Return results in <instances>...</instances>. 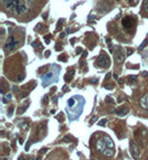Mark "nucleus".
<instances>
[{"label": "nucleus", "instance_id": "1", "mask_svg": "<svg viewBox=\"0 0 148 160\" xmlns=\"http://www.w3.org/2000/svg\"><path fill=\"white\" fill-rule=\"evenodd\" d=\"M114 148H115V145L109 137H102L97 141V149L101 153H104V151L107 149H114Z\"/></svg>", "mask_w": 148, "mask_h": 160}, {"label": "nucleus", "instance_id": "2", "mask_svg": "<svg viewBox=\"0 0 148 160\" xmlns=\"http://www.w3.org/2000/svg\"><path fill=\"white\" fill-rule=\"evenodd\" d=\"M18 44H19V41L14 39V37L11 35V36L8 38L7 41H6V44H5L4 51L6 52V53H10L11 51H14V48L17 47V45H18Z\"/></svg>", "mask_w": 148, "mask_h": 160}, {"label": "nucleus", "instance_id": "3", "mask_svg": "<svg viewBox=\"0 0 148 160\" xmlns=\"http://www.w3.org/2000/svg\"><path fill=\"white\" fill-rule=\"evenodd\" d=\"M97 62L95 64V66H99V67H104V68H106V67H108L109 65H110V58L107 56L106 54H101L99 57H98Z\"/></svg>", "mask_w": 148, "mask_h": 160}, {"label": "nucleus", "instance_id": "4", "mask_svg": "<svg viewBox=\"0 0 148 160\" xmlns=\"http://www.w3.org/2000/svg\"><path fill=\"white\" fill-rule=\"evenodd\" d=\"M129 147H130V153H131V156L134 159H138L139 157H140V148L138 147L135 141H131L129 142Z\"/></svg>", "mask_w": 148, "mask_h": 160}, {"label": "nucleus", "instance_id": "5", "mask_svg": "<svg viewBox=\"0 0 148 160\" xmlns=\"http://www.w3.org/2000/svg\"><path fill=\"white\" fill-rule=\"evenodd\" d=\"M121 24H123L124 28L126 29V30H129L130 28L134 27V19H133V17H130V16H127V17H125L123 19Z\"/></svg>", "mask_w": 148, "mask_h": 160}, {"label": "nucleus", "instance_id": "6", "mask_svg": "<svg viewBox=\"0 0 148 160\" xmlns=\"http://www.w3.org/2000/svg\"><path fill=\"white\" fill-rule=\"evenodd\" d=\"M115 61L118 64H121V63L125 62V53H124L121 49H120L119 52H117L115 55Z\"/></svg>", "mask_w": 148, "mask_h": 160}, {"label": "nucleus", "instance_id": "7", "mask_svg": "<svg viewBox=\"0 0 148 160\" xmlns=\"http://www.w3.org/2000/svg\"><path fill=\"white\" fill-rule=\"evenodd\" d=\"M96 9H97V11L98 12H100V14H106V12H108L109 11L108 9H111V8L109 7V6H107L106 4H102V2H101V4L98 5Z\"/></svg>", "mask_w": 148, "mask_h": 160}, {"label": "nucleus", "instance_id": "8", "mask_svg": "<svg viewBox=\"0 0 148 160\" xmlns=\"http://www.w3.org/2000/svg\"><path fill=\"white\" fill-rule=\"evenodd\" d=\"M139 103H140V106L143 108V109L146 110V111H148V93L147 94H145L144 96L140 98Z\"/></svg>", "mask_w": 148, "mask_h": 160}, {"label": "nucleus", "instance_id": "9", "mask_svg": "<svg viewBox=\"0 0 148 160\" xmlns=\"http://www.w3.org/2000/svg\"><path fill=\"white\" fill-rule=\"evenodd\" d=\"M128 112H129V108H128V106H123V108H120V109H118L117 111H116L117 115H119V116L126 115Z\"/></svg>", "mask_w": 148, "mask_h": 160}, {"label": "nucleus", "instance_id": "10", "mask_svg": "<svg viewBox=\"0 0 148 160\" xmlns=\"http://www.w3.org/2000/svg\"><path fill=\"white\" fill-rule=\"evenodd\" d=\"M27 109H28V105H27V104H25V105L20 106V108H19V109L17 110V113H18V114H22V113L25 112V111H26Z\"/></svg>", "mask_w": 148, "mask_h": 160}, {"label": "nucleus", "instance_id": "11", "mask_svg": "<svg viewBox=\"0 0 148 160\" xmlns=\"http://www.w3.org/2000/svg\"><path fill=\"white\" fill-rule=\"evenodd\" d=\"M143 10L146 14H148V0H144L143 1Z\"/></svg>", "mask_w": 148, "mask_h": 160}, {"label": "nucleus", "instance_id": "12", "mask_svg": "<svg viewBox=\"0 0 148 160\" xmlns=\"http://www.w3.org/2000/svg\"><path fill=\"white\" fill-rule=\"evenodd\" d=\"M6 88H7V84H6L5 80L2 78V81H1V93H2V94H5V92H6Z\"/></svg>", "mask_w": 148, "mask_h": 160}, {"label": "nucleus", "instance_id": "13", "mask_svg": "<svg viewBox=\"0 0 148 160\" xmlns=\"http://www.w3.org/2000/svg\"><path fill=\"white\" fill-rule=\"evenodd\" d=\"M10 100H11V94H6V96L2 98V102L4 103H8Z\"/></svg>", "mask_w": 148, "mask_h": 160}, {"label": "nucleus", "instance_id": "14", "mask_svg": "<svg viewBox=\"0 0 148 160\" xmlns=\"http://www.w3.org/2000/svg\"><path fill=\"white\" fill-rule=\"evenodd\" d=\"M107 122H108L107 119H102V120H100L99 122H98V125H100V127H105L106 124H107Z\"/></svg>", "mask_w": 148, "mask_h": 160}, {"label": "nucleus", "instance_id": "15", "mask_svg": "<svg viewBox=\"0 0 148 160\" xmlns=\"http://www.w3.org/2000/svg\"><path fill=\"white\" fill-rule=\"evenodd\" d=\"M147 44H148V39H145L143 43H141V45L139 46V51H141L143 48H145L146 46H147Z\"/></svg>", "mask_w": 148, "mask_h": 160}, {"label": "nucleus", "instance_id": "16", "mask_svg": "<svg viewBox=\"0 0 148 160\" xmlns=\"http://www.w3.org/2000/svg\"><path fill=\"white\" fill-rule=\"evenodd\" d=\"M97 120H98V115H94V116H92V118L90 119V121H89V125H91V124H94Z\"/></svg>", "mask_w": 148, "mask_h": 160}, {"label": "nucleus", "instance_id": "17", "mask_svg": "<svg viewBox=\"0 0 148 160\" xmlns=\"http://www.w3.org/2000/svg\"><path fill=\"white\" fill-rule=\"evenodd\" d=\"M105 101L107 102V103H109V104H115V101H114V100H112V98H110V96H107Z\"/></svg>", "mask_w": 148, "mask_h": 160}, {"label": "nucleus", "instance_id": "18", "mask_svg": "<svg viewBox=\"0 0 148 160\" xmlns=\"http://www.w3.org/2000/svg\"><path fill=\"white\" fill-rule=\"evenodd\" d=\"M71 76H72V74H70V73L66 74V75H65V81H66V82H69V81H71Z\"/></svg>", "mask_w": 148, "mask_h": 160}, {"label": "nucleus", "instance_id": "19", "mask_svg": "<svg viewBox=\"0 0 148 160\" xmlns=\"http://www.w3.org/2000/svg\"><path fill=\"white\" fill-rule=\"evenodd\" d=\"M136 78H137V76H133V75H131V76H128V82L131 84L133 82H135V80H136Z\"/></svg>", "mask_w": 148, "mask_h": 160}, {"label": "nucleus", "instance_id": "20", "mask_svg": "<svg viewBox=\"0 0 148 160\" xmlns=\"http://www.w3.org/2000/svg\"><path fill=\"white\" fill-rule=\"evenodd\" d=\"M57 119H58L59 122H62V121L65 120V118H64V113H59V116H58Z\"/></svg>", "mask_w": 148, "mask_h": 160}, {"label": "nucleus", "instance_id": "21", "mask_svg": "<svg viewBox=\"0 0 148 160\" xmlns=\"http://www.w3.org/2000/svg\"><path fill=\"white\" fill-rule=\"evenodd\" d=\"M62 140H64L65 142H71L72 139H71V137H69V135H66V137L62 139Z\"/></svg>", "mask_w": 148, "mask_h": 160}, {"label": "nucleus", "instance_id": "22", "mask_svg": "<svg viewBox=\"0 0 148 160\" xmlns=\"http://www.w3.org/2000/svg\"><path fill=\"white\" fill-rule=\"evenodd\" d=\"M31 143H32V142H31V140H29V141H28V143H27V145L25 147L26 151H28V150H29V148H30V145H31Z\"/></svg>", "mask_w": 148, "mask_h": 160}, {"label": "nucleus", "instance_id": "23", "mask_svg": "<svg viewBox=\"0 0 148 160\" xmlns=\"http://www.w3.org/2000/svg\"><path fill=\"white\" fill-rule=\"evenodd\" d=\"M12 113H14V106H11L10 109L8 110V115L11 116V115H12Z\"/></svg>", "mask_w": 148, "mask_h": 160}, {"label": "nucleus", "instance_id": "24", "mask_svg": "<svg viewBox=\"0 0 148 160\" xmlns=\"http://www.w3.org/2000/svg\"><path fill=\"white\" fill-rule=\"evenodd\" d=\"M27 95H28V93H27V92H25V93H21V94L19 95V98H25Z\"/></svg>", "mask_w": 148, "mask_h": 160}, {"label": "nucleus", "instance_id": "25", "mask_svg": "<svg viewBox=\"0 0 148 160\" xmlns=\"http://www.w3.org/2000/svg\"><path fill=\"white\" fill-rule=\"evenodd\" d=\"M23 77H25V75H23V74H21V75H20V76H19L16 81H18V82H21V81L23 80Z\"/></svg>", "mask_w": 148, "mask_h": 160}, {"label": "nucleus", "instance_id": "26", "mask_svg": "<svg viewBox=\"0 0 148 160\" xmlns=\"http://www.w3.org/2000/svg\"><path fill=\"white\" fill-rule=\"evenodd\" d=\"M61 49H62L61 45H59V44H58V45H56V51H61Z\"/></svg>", "mask_w": 148, "mask_h": 160}, {"label": "nucleus", "instance_id": "27", "mask_svg": "<svg viewBox=\"0 0 148 160\" xmlns=\"http://www.w3.org/2000/svg\"><path fill=\"white\" fill-rule=\"evenodd\" d=\"M81 52H83V49H81L80 47L76 48V54H81Z\"/></svg>", "mask_w": 148, "mask_h": 160}, {"label": "nucleus", "instance_id": "28", "mask_svg": "<svg viewBox=\"0 0 148 160\" xmlns=\"http://www.w3.org/2000/svg\"><path fill=\"white\" fill-rule=\"evenodd\" d=\"M105 88H107V90H112V85H111V84H108V85H105Z\"/></svg>", "mask_w": 148, "mask_h": 160}, {"label": "nucleus", "instance_id": "29", "mask_svg": "<svg viewBox=\"0 0 148 160\" xmlns=\"http://www.w3.org/2000/svg\"><path fill=\"white\" fill-rule=\"evenodd\" d=\"M52 102H54L55 104H57V102H58V96H54V98H52Z\"/></svg>", "mask_w": 148, "mask_h": 160}, {"label": "nucleus", "instance_id": "30", "mask_svg": "<svg viewBox=\"0 0 148 160\" xmlns=\"http://www.w3.org/2000/svg\"><path fill=\"white\" fill-rule=\"evenodd\" d=\"M58 58H59L60 61H61V59H62V61H65V62H66V61H67V57H66V56H61V55H60V56H59V57H58Z\"/></svg>", "mask_w": 148, "mask_h": 160}, {"label": "nucleus", "instance_id": "31", "mask_svg": "<svg viewBox=\"0 0 148 160\" xmlns=\"http://www.w3.org/2000/svg\"><path fill=\"white\" fill-rule=\"evenodd\" d=\"M45 40H46L47 44H49V41H50V36H46L45 37Z\"/></svg>", "mask_w": 148, "mask_h": 160}, {"label": "nucleus", "instance_id": "32", "mask_svg": "<svg viewBox=\"0 0 148 160\" xmlns=\"http://www.w3.org/2000/svg\"><path fill=\"white\" fill-rule=\"evenodd\" d=\"M89 82H90L91 84H96V83H97V82H98V81L96 80V78H91V80L89 81Z\"/></svg>", "mask_w": 148, "mask_h": 160}, {"label": "nucleus", "instance_id": "33", "mask_svg": "<svg viewBox=\"0 0 148 160\" xmlns=\"http://www.w3.org/2000/svg\"><path fill=\"white\" fill-rule=\"evenodd\" d=\"M47 148H42V149H41V150H40V153H41V155H42V153H45V152H46V151H47Z\"/></svg>", "mask_w": 148, "mask_h": 160}, {"label": "nucleus", "instance_id": "34", "mask_svg": "<svg viewBox=\"0 0 148 160\" xmlns=\"http://www.w3.org/2000/svg\"><path fill=\"white\" fill-rule=\"evenodd\" d=\"M127 52H128V53H127L128 55H131V54H133V49H131V48H128V49H127Z\"/></svg>", "mask_w": 148, "mask_h": 160}, {"label": "nucleus", "instance_id": "35", "mask_svg": "<svg viewBox=\"0 0 148 160\" xmlns=\"http://www.w3.org/2000/svg\"><path fill=\"white\" fill-rule=\"evenodd\" d=\"M62 91H64V92H68V86H67V85H65V86L62 87Z\"/></svg>", "mask_w": 148, "mask_h": 160}, {"label": "nucleus", "instance_id": "36", "mask_svg": "<svg viewBox=\"0 0 148 160\" xmlns=\"http://www.w3.org/2000/svg\"><path fill=\"white\" fill-rule=\"evenodd\" d=\"M143 76H145V77H148V72H146V71H144V72H143Z\"/></svg>", "mask_w": 148, "mask_h": 160}, {"label": "nucleus", "instance_id": "37", "mask_svg": "<svg viewBox=\"0 0 148 160\" xmlns=\"http://www.w3.org/2000/svg\"><path fill=\"white\" fill-rule=\"evenodd\" d=\"M45 56H46V57H49V56H50V52L47 51L46 52V54H45Z\"/></svg>", "mask_w": 148, "mask_h": 160}, {"label": "nucleus", "instance_id": "38", "mask_svg": "<svg viewBox=\"0 0 148 160\" xmlns=\"http://www.w3.org/2000/svg\"><path fill=\"white\" fill-rule=\"evenodd\" d=\"M12 91H14V92H18V87L14 86V87H12Z\"/></svg>", "mask_w": 148, "mask_h": 160}, {"label": "nucleus", "instance_id": "39", "mask_svg": "<svg viewBox=\"0 0 148 160\" xmlns=\"http://www.w3.org/2000/svg\"><path fill=\"white\" fill-rule=\"evenodd\" d=\"M40 26H41V25H40V24H38V25H37V27L35 28V30H39V29H40Z\"/></svg>", "mask_w": 148, "mask_h": 160}, {"label": "nucleus", "instance_id": "40", "mask_svg": "<svg viewBox=\"0 0 148 160\" xmlns=\"http://www.w3.org/2000/svg\"><path fill=\"white\" fill-rule=\"evenodd\" d=\"M43 102H45V103H48V96H45V98H43Z\"/></svg>", "mask_w": 148, "mask_h": 160}, {"label": "nucleus", "instance_id": "41", "mask_svg": "<svg viewBox=\"0 0 148 160\" xmlns=\"http://www.w3.org/2000/svg\"><path fill=\"white\" fill-rule=\"evenodd\" d=\"M86 56H87V52H83V58H85Z\"/></svg>", "mask_w": 148, "mask_h": 160}, {"label": "nucleus", "instance_id": "42", "mask_svg": "<svg viewBox=\"0 0 148 160\" xmlns=\"http://www.w3.org/2000/svg\"><path fill=\"white\" fill-rule=\"evenodd\" d=\"M114 78H115V80H118V75H117V74H114Z\"/></svg>", "mask_w": 148, "mask_h": 160}, {"label": "nucleus", "instance_id": "43", "mask_svg": "<svg viewBox=\"0 0 148 160\" xmlns=\"http://www.w3.org/2000/svg\"><path fill=\"white\" fill-rule=\"evenodd\" d=\"M59 36H60V38H64V37H65V33H61Z\"/></svg>", "mask_w": 148, "mask_h": 160}, {"label": "nucleus", "instance_id": "44", "mask_svg": "<svg viewBox=\"0 0 148 160\" xmlns=\"http://www.w3.org/2000/svg\"><path fill=\"white\" fill-rule=\"evenodd\" d=\"M129 4L133 6V5H135V1H133V0H129Z\"/></svg>", "mask_w": 148, "mask_h": 160}, {"label": "nucleus", "instance_id": "45", "mask_svg": "<svg viewBox=\"0 0 148 160\" xmlns=\"http://www.w3.org/2000/svg\"><path fill=\"white\" fill-rule=\"evenodd\" d=\"M109 77H110V73H108V74L106 75V80H107V78H109Z\"/></svg>", "mask_w": 148, "mask_h": 160}, {"label": "nucleus", "instance_id": "46", "mask_svg": "<svg viewBox=\"0 0 148 160\" xmlns=\"http://www.w3.org/2000/svg\"><path fill=\"white\" fill-rule=\"evenodd\" d=\"M19 143H23V140H22V139H21V138L19 139Z\"/></svg>", "mask_w": 148, "mask_h": 160}, {"label": "nucleus", "instance_id": "47", "mask_svg": "<svg viewBox=\"0 0 148 160\" xmlns=\"http://www.w3.org/2000/svg\"><path fill=\"white\" fill-rule=\"evenodd\" d=\"M118 83H119V84H123L124 81H123V80H119V81H118Z\"/></svg>", "mask_w": 148, "mask_h": 160}, {"label": "nucleus", "instance_id": "48", "mask_svg": "<svg viewBox=\"0 0 148 160\" xmlns=\"http://www.w3.org/2000/svg\"><path fill=\"white\" fill-rule=\"evenodd\" d=\"M55 112H56L55 110H51V111H50V113H51V114H55Z\"/></svg>", "mask_w": 148, "mask_h": 160}, {"label": "nucleus", "instance_id": "49", "mask_svg": "<svg viewBox=\"0 0 148 160\" xmlns=\"http://www.w3.org/2000/svg\"><path fill=\"white\" fill-rule=\"evenodd\" d=\"M19 160H25V159H23V157L21 156V157H20V158H19Z\"/></svg>", "mask_w": 148, "mask_h": 160}, {"label": "nucleus", "instance_id": "50", "mask_svg": "<svg viewBox=\"0 0 148 160\" xmlns=\"http://www.w3.org/2000/svg\"><path fill=\"white\" fill-rule=\"evenodd\" d=\"M37 160H41V158H40V157H39V158H38V159H37Z\"/></svg>", "mask_w": 148, "mask_h": 160}, {"label": "nucleus", "instance_id": "51", "mask_svg": "<svg viewBox=\"0 0 148 160\" xmlns=\"http://www.w3.org/2000/svg\"><path fill=\"white\" fill-rule=\"evenodd\" d=\"M2 160H7V158H5V159H2Z\"/></svg>", "mask_w": 148, "mask_h": 160}, {"label": "nucleus", "instance_id": "52", "mask_svg": "<svg viewBox=\"0 0 148 160\" xmlns=\"http://www.w3.org/2000/svg\"><path fill=\"white\" fill-rule=\"evenodd\" d=\"M91 160H95V159H91Z\"/></svg>", "mask_w": 148, "mask_h": 160}]
</instances>
